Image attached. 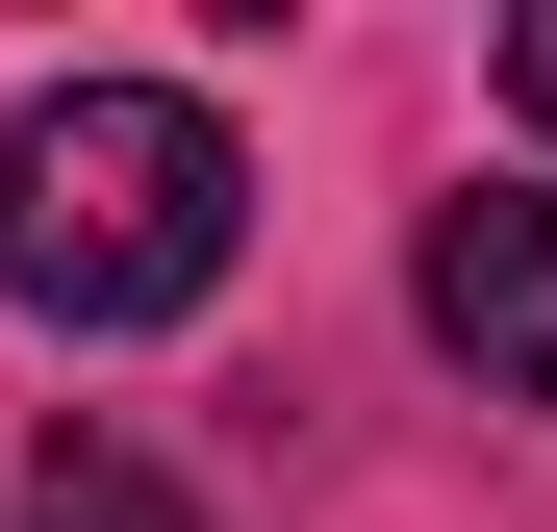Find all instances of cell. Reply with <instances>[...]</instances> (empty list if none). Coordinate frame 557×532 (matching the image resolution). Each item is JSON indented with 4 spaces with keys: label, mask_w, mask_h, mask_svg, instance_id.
Instances as JSON below:
<instances>
[{
    "label": "cell",
    "mask_w": 557,
    "mask_h": 532,
    "mask_svg": "<svg viewBox=\"0 0 557 532\" xmlns=\"http://www.w3.org/2000/svg\"><path fill=\"white\" fill-rule=\"evenodd\" d=\"M253 228V152L177 102V76H51L0 127V305L26 330H177Z\"/></svg>",
    "instance_id": "6da1fadb"
},
{
    "label": "cell",
    "mask_w": 557,
    "mask_h": 532,
    "mask_svg": "<svg viewBox=\"0 0 557 532\" xmlns=\"http://www.w3.org/2000/svg\"><path fill=\"white\" fill-rule=\"evenodd\" d=\"M406 305H431V355L482 406H557V177H456L431 253H406Z\"/></svg>",
    "instance_id": "7a4b0ae2"
},
{
    "label": "cell",
    "mask_w": 557,
    "mask_h": 532,
    "mask_svg": "<svg viewBox=\"0 0 557 532\" xmlns=\"http://www.w3.org/2000/svg\"><path fill=\"white\" fill-rule=\"evenodd\" d=\"M26 532H203V507H177L127 431H51V457H26Z\"/></svg>",
    "instance_id": "3957f363"
},
{
    "label": "cell",
    "mask_w": 557,
    "mask_h": 532,
    "mask_svg": "<svg viewBox=\"0 0 557 532\" xmlns=\"http://www.w3.org/2000/svg\"><path fill=\"white\" fill-rule=\"evenodd\" d=\"M507 102H532V152H557V0H532V26H507Z\"/></svg>",
    "instance_id": "277c9868"
}]
</instances>
